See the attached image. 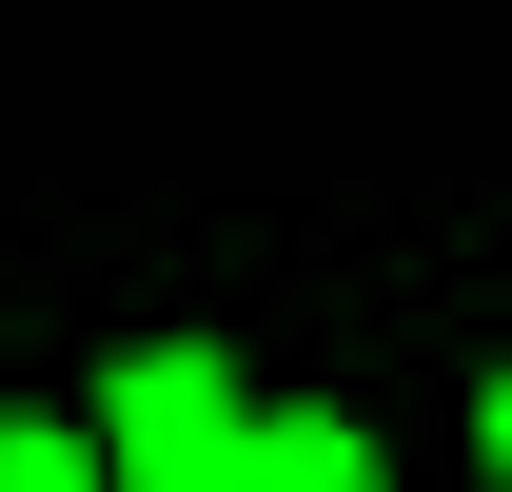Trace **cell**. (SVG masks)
Wrapping results in <instances>:
<instances>
[{
	"label": "cell",
	"mask_w": 512,
	"mask_h": 492,
	"mask_svg": "<svg viewBox=\"0 0 512 492\" xmlns=\"http://www.w3.org/2000/svg\"><path fill=\"white\" fill-rule=\"evenodd\" d=\"M0 492H119V473H99L79 433H40V414H20V433H0Z\"/></svg>",
	"instance_id": "3"
},
{
	"label": "cell",
	"mask_w": 512,
	"mask_h": 492,
	"mask_svg": "<svg viewBox=\"0 0 512 492\" xmlns=\"http://www.w3.org/2000/svg\"><path fill=\"white\" fill-rule=\"evenodd\" d=\"M217 492H375V453H355V414H237Z\"/></svg>",
	"instance_id": "2"
},
{
	"label": "cell",
	"mask_w": 512,
	"mask_h": 492,
	"mask_svg": "<svg viewBox=\"0 0 512 492\" xmlns=\"http://www.w3.org/2000/svg\"><path fill=\"white\" fill-rule=\"evenodd\" d=\"M237 473V374L217 355H119V492H217Z\"/></svg>",
	"instance_id": "1"
}]
</instances>
